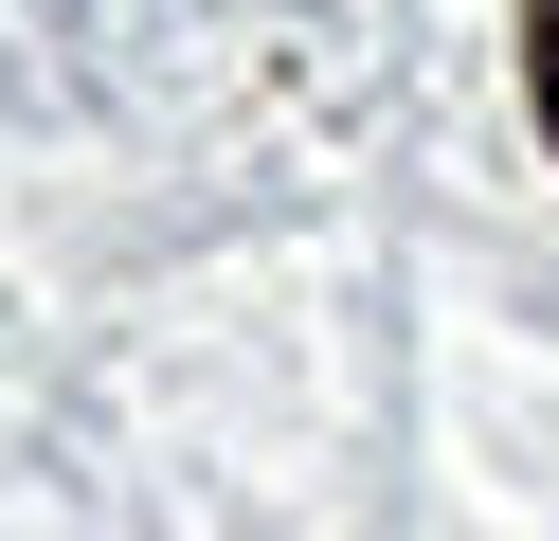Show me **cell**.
<instances>
[{
    "mask_svg": "<svg viewBox=\"0 0 559 541\" xmlns=\"http://www.w3.org/2000/svg\"><path fill=\"white\" fill-rule=\"evenodd\" d=\"M523 91H542V144H559V0H523Z\"/></svg>",
    "mask_w": 559,
    "mask_h": 541,
    "instance_id": "1",
    "label": "cell"
}]
</instances>
